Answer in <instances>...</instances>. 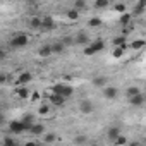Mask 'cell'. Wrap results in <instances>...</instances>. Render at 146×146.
I'll use <instances>...</instances> for the list:
<instances>
[{"label": "cell", "mask_w": 146, "mask_h": 146, "mask_svg": "<svg viewBox=\"0 0 146 146\" xmlns=\"http://www.w3.org/2000/svg\"><path fill=\"white\" fill-rule=\"evenodd\" d=\"M131 46H132L134 50H139V48H143V46H144V40H137V41H134Z\"/></svg>", "instance_id": "obj_30"}, {"label": "cell", "mask_w": 146, "mask_h": 146, "mask_svg": "<svg viewBox=\"0 0 146 146\" xmlns=\"http://www.w3.org/2000/svg\"><path fill=\"white\" fill-rule=\"evenodd\" d=\"M113 45H115L117 48H122V46H125V36L122 35V36H117V38H113Z\"/></svg>", "instance_id": "obj_19"}, {"label": "cell", "mask_w": 146, "mask_h": 146, "mask_svg": "<svg viewBox=\"0 0 146 146\" xmlns=\"http://www.w3.org/2000/svg\"><path fill=\"white\" fill-rule=\"evenodd\" d=\"M113 9H115L117 12H120V14H125V4H122V2L115 4V5H113Z\"/></svg>", "instance_id": "obj_28"}, {"label": "cell", "mask_w": 146, "mask_h": 146, "mask_svg": "<svg viewBox=\"0 0 146 146\" xmlns=\"http://www.w3.org/2000/svg\"><path fill=\"white\" fill-rule=\"evenodd\" d=\"M4 146H19V144H17V141H16L14 137L5 136V137H4Z\"/></svg>", "instance_id": "obj_21"}, {"label": "cell", "mask_w": 146, "mask_h": 146, "mask_svg": "<svg viewBox=\"0 0 146 146\" xmlns=\"http://www.w3.org/2000/svg\"><path fill=\"white\" fill-rule=\"evenodd\" d=\"M127 146H141V144H139V143H136V141H132V143H129Z\"/></svg>", "instance_id": "obj_38"}, {"label": "cell", "mask_w": 146, "mask_h": 146, "mask_svg": "<svg viewBox=\"0 0 146 146\" xmlns=\"http://www.w3.org/2000/svg\"><path fill=\"white\" fill-rule=\"evenodd\" d=\"M28 36L26 35H14L12 36V40H11V46H14V48H23V46H26L28 45Z\"/></svg>", "instance_id": "obj_4"}, {"label": "cell", "mask_w": 146, "mask_h": 146, "mask_svg": "<svg viewBox=\"0 0 146 146\" xmlns=\"http://www.w3.org/2000/svg\"><path fill=\"white\" fill-rule=\"evenodd\" d=\"M55 28V23H53V19L50 17V16H43L41 17V29H45V31H50V29H53Z\"/></svg>", "instance_id": "obj_7"}, {"label": "cell", "mask_w": 146, "mask_h": 146, "mask_svg": "<svg viewBox=\"0 0 146 146\" xmlns=\"http://www.w3.org/2000/svg\"><path fill=\"white\" fill-rule=\"evenodd\" d=\"M131 19H132V14H127V12H125V14H122V16H120V19H119V21H120V24H122V26H127V24L131 23Z\"/></svg>", "instance_id": "obj_20"}, {"label": "cell", "mask_w": 146, "mask_h": 146, "mask_svg": "<svg viewBox=\"0 0 146 146\" xmlns=\"http://www.w3.org/2000/svg\"><path fill=\"white\" fill-rule=\"evenodd\" d=\"M129 102H131V105H134V107H141V105H144L146 98H144V95L141 93V95H137V96H134V98H129Z\"/></svg>", "instance_id": "obj_12"}, {"label": "cell", "mask_w": 146, "mask_h": 146, "mask_svg": "<svg viewBox=\"0 0 146 146\" xmlns=\"http://www.w3.org/2000/svg\"><path fill=\"white\" fill-rule=\"evenodd\" d=\"M17 96L23 98V100L28 98V96H29V90H28V88H21V90H17Z\"/></svg>", "instance_id": "obj_26"}, {"label": "cell", "mask_w": 146, "mask_h": 146, "mask_svg": "<svg viewBox=\"0 0 146 146\" xmlns=\"http://www.w3.org/2000/svg\"><path fill=\"white\" fill-rule=\"evenodd\" d=\"M41 57H50L52 53H53V50H52V45H43L41 48H40V52H38Z\"/></svg>", "instance_id": "obj_16"}, {"label": "cell", "mask_w": 146, "mask_h": 146, "mask_svg": "<svg viewBox=\"0 0 146 146\" xmlns=\"http://www.w3.org/2000/svg\"><path fill=\"white\" fill-rule=\"evenodd\" d=\"M9 131H11L12 134H23V132L29 131V127H28L23 120H14V122L9 124Z\"/></svg>", "instance_id": "obj_3"}, {"label": "cell", "mask_w": 146, "mask_h": 146, "mask_svg": "<svg viewBox=\"0 0 146 146\" xmlns=\"http://www.w3.org/2000/svg\"><path fill=\"white\" fill-rule=\"evenodd\" d=\"M21 120H23V122H24V124H26L28 127H31V125L35 124V122H33V115H31V113H26V115H24V117H23Z\"/></svg>", "instance_id": "obj_23"}, {"label": "cell", "mask_w": 146, "mask_h": 146, "mask_svg": "<svg viewBox=\"0 0 146 146\" xmlns=\"http://www.w3.org/2000/svg\"><path fill=\"white\" fill-rule=\"evenodd\" d=\"M139 5H141L143 9H146V0H141V2H139Z\"/></svg>", "instance_id": "obj_37"}, {"label": "cell", "mask_w": 146, "mask_h": 146, "mask_svg": "<svg viewBox=\"0 0 146 146\" xmlns=\"http://www.w3.org/2000/svg\"><path fill=\"white\" fill-rule=\"evenodd\" d=\"M107 136H108V139H110V141H115V139L120 136V127H119V125H112V127H108Z\"/></svg>", "instance_id": "obj_9"}, {"label": "cell", "mask_w": 146, "mask_h": 146, "mask_svg": "<svg viewBox=\"0 0 146 146\" xmlns=\"http://www.w3.org/2000/svg\"><path fill=\"white\" fill-rule=\"evenodd\" d=\"M74 41H76V43H88V45L91 43V41H90V38H88V35H86V33H83V31H81V33H78V36H76V40H74Z\"/></svg>", "instance_id": "obj_17"}, {"label": "cell", "mask_w": 146, "mask_h": 146, "mask_svg": "<svg viewBox=\"0 0 146 146\" xmlns=\"http://www.w3.org/2000/svg\"><path fill=\"white\" fill-rule=\"evenodd\" d=\"M67 17L72 19V21H76V19L79 17V12H78L76 9H70V11H67Z\"/></svg>", "instance_id": "obj_24"}, {"label": "cell", "mask_w": 146, "mask_h": 146, "mask_svg": "<svg viewBox=\"0 0 146 146\" xmlns=\"http://www.w3.org/2000/svg\"><path fill=\"white\" fill-rule=\"evenodd\" d=\"M52 50H53V53H62V52L65 50V45H64L62 41H55V43L52 45Z\"/></svg>", "instance_id": "obj_18"}, {"label": "cell", "mask_w": 146, "mask_h": 146, "mask_svg": "<svg viewBox=\"0 0 146 146\" xmlns=\"http://www.w3.org/2000/svg\"><path fill=\"white\" fill-rule=\"evenodd\" d=\"M33 79V76L29 74V72H23V74L17 78V84H21V86H24V84H28L29 81Z\"/></svg>", "instance_id": "obj_13"}, {"label": "cell", "mask_w": 146, "mask_h": 146, "mask_svg": "<svg viewBox=\"0 0 146 146\" xmlns=\"http://www.w3.org/2000/svg\"><path fill=\"white\" fill-rule=\"evenodd\" d=\"M24 146H38V144H36V143H33V141H29V143H26Z\"/></svg>", "instance_id": "obj_39"}, {"label": "cell", "mask_w": 146, "mask_h": 146, "mask_svg": "<svg viewBox=\"0 0 146 146\" xmlns=\"http://www.w3.org/2000/svg\"><path fill=\"white\" fill-rule=\"evenodd\" d=\"M79 110H81V113L88 115V113H93L95 105H93V102H90V100H83V102L79 103Z\"/></svg>", "instance_id": "obj_6"}, {"label": "cell", "mask_w": 146, "mask_h": 146, "mask_svg": "<svg viewBox=\"0 0 146 146\" xmlns=\"http://www.w3.org/2000/svg\"><path fill=\"white\" fill-rule=\"evenodd\" d=\"M88 24H90V28H96V26L102 24V19H100V17H91V19L88 21Z\"/></svg>", "instance_id": "obj_25"}, {"label": "cell", "mask_w": 146, "mask_h": 146, "mask_svg": "<svg viewBox=\"0 0 146 146\" xmlns=\"http://www.w3.org/2000/svg\"><path fill=\"white\" fill-rule=\"evenodd\" d=\"M113 143H115V144H117V146H122V144H125V143H127V137H125V136H122V134H120V136H119V137H117V139H115V141H113Z\"/></svg>", "instance_id": "obj_29"}, {"label": "cell", "mask_w": 146, "mask_h": 146, "mask_svg": "<svg viewBox=\"0 0 146 146\" xmlns=\"http://www.w3.org/2000/svg\"><path fill=\"white\" fill-rule=\"evenodd\" d=\"M74 9L79 12V11H84L86 9V2H84V0H76V2H74Z\"/></svg>", "instance_id": "obj_22"}, {"label": "cell", "mask_w": 146, "mask_h": 146, "mask_svg": "<svg viewBox=\"0 0 146 146\" xmlns=\"http://www.w3.org/2000/svg\"><path fill=\"white\" fill-rule=\"evenodd\" d=\"M86 141H88V139H86V136H78V137L74 139V143H76V144H84Z\"/></svg>", "instance_id": "obj_33"}, {"label": "cell", "mask_w": 146, "mask_h": 146, "mask_svg": "<svg viewBox=\"0 0 146 146\" xmlns=\"http://www.w3.org/2000/svg\"><path fill=\"white\" fill-rule=\"evenodd\" d=\"M53 93L60 95L64 98H69V96H72V93H74V88L69 86V84H55L53 86Z\"/></svg>", "instance_id": "obj_2"}, {"label": "cell", "mask_w": 146, "mask_h": 146, "mask_svg": "<svg viewBox=\"0 0 146 146\" xmlns=\"http://www.w3.org/2000/svg\"><path fill=\"white\" fill-rule=\"evenodd\" d=\"M105 7H108L107 0H96L95 2V9H105Z\"/></svg>", "instance_id": "obj_27"}, {"label": "cell", "mask_w": 146, "mask_h": 146, "mask_svg": "<svg viewBox=\"0 0 146 146\" xmlns=\"http://www.w3.org/2000/svg\"><path fill=\"white\" fill-rule=\"evenodd\" d=\"M29 132L35 136H41V134H45V125L43 124H33L29 127Z\"/></svg>", "instance_id": "obj_11"}, {"label": "cell", "mask_w": 146, "mask_h": 146, "mask_svg": "<svg viewBox=\"0 0 146 146\" xmlns=\"http://www.w3.org/2000/svg\"><path fill=\"white\" fill-rule=\"evenodd\" d=\"M65 100H67V98H64V96H60V95H55V93L50 95V103H52L53 107H62V105L65 103Z\"/></svg>", "instance_id": "obj_8"}, {"label": "cell", "mask_w": 146, "mask_h": 146, "mask_svg": "<svg viewBox=\"0 0 146 146\" xmlns=\"http://www.w3.org/2000/svg\"><path fill=\"white\" fill-rule=\"evenodd\" d=\"M137 95H141V90H139L137 86H129L127 91H125V96H127V98H134V96H137Z\"/></svg>", "instance_id": "obj_14"}, {"label": "cell", "mask_w": 146, "mask_h": 146, "mask_svg": "<svg viewBox=\"0 0 146 146\" xmlns=\"http://www.w3.org/2000/svg\"><path fill=\"white\" fill-rule=\"evenodd\" d=\"M55 139H57V136H55V134H45V143H46V144L55 143Z\"/></svg>", "instance_id": "obj_32"}, {"label": "cell", "mask_w": 146, "mask_h": 146, "mask_svg": "<svg viewBox=\"0 0 146 146\" xmlns=\"http://www.w3.org/2000/svg\"><path fill=\"white\" fill-rule=\"evenodd\" d=\"M143 11H144V9H143V7H141V5H139V4H137V5H136V7H134V11H132V14H141V12H143Z\"/></svg>", "instance_id": "obj_34"}, {"label": "cell", "mask_w": 146, "mask_h": 146, "mask_svg": "<svg viewBox=\"0 0 146 146\" xmlns=\"http://www.w3.org/2000/svg\"><path fill=\"white\" fill-rule=\"evenodd\" d=\"M40 113H48V107H46V105L40 107Z\"/></svg>", "instance_id": "obj_35"}, {"label": "cell", "mask_w": 146, "mask_h": 146, "mask_svg": "<svg viewBox=\"0 0 146 146\" xmlns=\"http://www.w3.org/2000/svg\"><path fill=\"white\" fill-rule=\"evenodd\" d=\"M124 52H125V46H122V48H115V50H113V57L119 58V57L124 55Z\"/></svg>", "instance_id": "obj_31"}, {"label": "cell", "mask_w": 146, "mask_h": 146, "mask_svg": "<svg viewBox=\"0 0 146 146\" xmlns=\"http://www.w3.org/2000/svg\"><path fill=\"white\" fill-rule=\"evenodd\" d=\"M119 96V90L115 88V86H107V88H103V98H107V100H115Z\"/></svg>", "instance_id": "obj_5"}, {"label": "cell", "mask_w": 146, "mask_h": 146, "mask_svg": "<svg viewBox=\"0 0 146 146\" xmlns=\"http://www.w3.org/2000/svg\"><path fill=\"white\" fill-rule=\"evenodd\" d=\"M29 28L31 29H41V17H31L29 19Z\"/></svg>", "instance_id": "obj_15"}, {"label": "cell", "mask_w": 146, "mask_h": 146, "mask_svg": "<svg viewBox=\"0 0 146 146\" xmlns=\"http://www.w3.org/2000/svg\"><path fill=\"white\" fill-rule=\"evenodd\" d=\"M91 83H93V86H95V88H107L108 79H107L105 76H98V78H95Z\"/></svg>", "instance_id": "obj_10"}, {"label": "cell", "mask_w": 146, "mask_h": 146, "mask_svg": "<svg viewBox=\"0 0 146 146\" xmlns=\"http://www.w3.org/2000/svg\"><path fill=\"white\" fill-rule=\"evenodd\" d=\"M105 48V41L103 40H96V41H91L86 48H84V55H88V57H91V55H95V53H98V52H102Z\"/></svg>", "instance_id": "obj_1"}, {"label": "cell", "mask_w": 146, "mask_h": 146, "mask_svg": "<svg viewBox=\"0 0 146 146\" xmlns=\"http://www.w3.org/2000/svg\"><path fill=\"white\" fill-rule=\"evenodd\" d=\"M5 81H7V76H5V74H2V76H0V83H2V84H4Z\"/></svg>", "instance_id": "obj_36"}]
</instances>
